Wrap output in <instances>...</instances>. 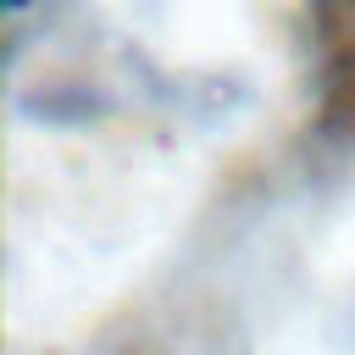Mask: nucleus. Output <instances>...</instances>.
I'll list each match as a JSON object with an SVG mask.
<instances>
[{
  "label": "nucleus",
  "mask_w": 355,
  "mask_h": 355,
  "mask_svg": "<svg viewBox=\"0 0 355 355\" xmlns=\"http://www.w3.org/2000/svg\"><path fill=\"white\" fill-rule=\"evenodd\" d=\"M6 6H11V11H22V6H28V0H6Z\"/></svg>",
  "instance_id": "1"
}]
</instances>
